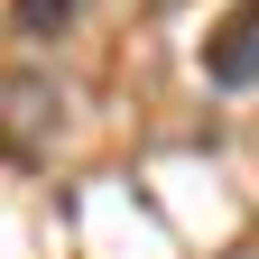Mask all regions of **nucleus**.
<instances>
[{
  "label": "nucleus",
  "mask_w": 259,
  "mask_h": 259,
  "mask_svg": "<svg viewBox=\"0 0 259 259\" xmlns=\"http://www.w3.org/2000/svg\"><path fill=\"white\" fill-rule=\"evenodd\" d=\"M74 10V0H10V19H19V37H47V28Z\"/></svg>",
  "instance_id": "obj_2"
},
{
  "label": "nucleus",
  "mask_w": 259,
  "mask_h": 259,
  "mask_svg": "<svg viewBox=\"0 0 259 259\" xmlns=\"http://www.w3.org/2000/svg\"><path fill=\"white\" fill-rule=\"evenodd\" d=\"M213 83H259V10H241V19H222V37H213Z\"/></svg>",
  "instance_id": "obj_1"
}]
</instances>
